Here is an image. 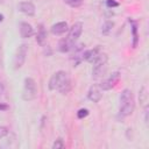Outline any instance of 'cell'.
<instances>
[{
	"label": "cell",
	"mask_w": 149,
	"mask_h": 149,
	"mask_svg": "<svg viewBox=\"0 0 149 149\" xmlns=\"http://www.w3.org/2000/svg\"><path fill=\"white\" fill-rule=\"evenodd\" d=\"M49 88L57 90L62 94H66L71 88V81L65 71H57L55 72L50 80H49Z\"/></svg>",
	"instance_id": "obj_1"
},
{
	"label": "cell",
	"mask_w": 149,
	"mask_h": 149,
	"mask_svg": "<svg viewBox=\"0 0 149 149\" xmlns=\"http://www.w3.org/2000/svg\"><path fill=\"white\" fill-rule=\"evenodd\" d=\"M135 107V102H134V97L133 93L129 88H125L121 94H120V107H119V112L122 116H128L133 113Z\"/></svg>",
	"instance_id": "obj_2"
},
{
	"label": "cell",
	"mask_w": 149,
	"mask_h": 149,
	"mask_svg": "<svg viewBox=\"0 0 149 149\" xmlns=\"http://www.w3.org/2000/svg\"><path fill=\"white\" fill-rule=\"evenodd\" d=\"M37 95V87L36 83L33 78H26L23 83V90H22V99L24 101H30L35 99Z\"/></svg>",
	"instance_id": "obj_3"
},
{
	"label": "cell",
	"mask_w": 149,
	"mask_h": 149,
	"mask_svg": "<svg viewBox=\"0 0 149 149\" xmlns=\"http://www.w3.org/2000/svg\"><path fill=\"white\" fill-rule=\"evenodd\" d=\"M27 52H28V45L26 43H22L21 45H19V48L16 49L15 51V55H14V58H13V68L15 70L20 69L24 61H26V56H27Z\"/></svg>",
	"instance_id": "obj_4"
},
{
	"label": "cell",
	"mask_w": 149,
	"mask_h": 149,
	"mask_svg": "<svg viewBox=\"0 0 149 149\" xmlns=\"http://www.w3.org/2000/svg\"><path fill=\"white\" fill-rule=\"evenodd\" d=\"M119 79H120V73H119V72H113L106 80H104V81L100 84L99 87H100L102 91H108V90L113 88V87L116 85V83L119 81Z\"/></svg>",
	"instance_id": "obj_5"
},
{
	"label": "cell",
	"mask_w": 149,
	"mask_h": 149,
	"mask_svg": "<svg viewBox=\"0 0 149 149\" xmlns=\"http://www.w3.org/2000/svg\"><path fill=\"white\" fill-rule=\"evenodd\" d=\"M81 31H83V23H81V22H76V23H73L72 27L69 29L68 40H69L70 42L74 43V42L78 40V37L80 36Z\"/></svg>",
	"instance_id": "obj_6"
},
{
	"label": "cell",
	"mask_w": 149,
	"mask_h": 149,
	"mask_svg": "<svg viewBox=\"0 0 149 149\" xmlns=\"http://www.w3.org/2000/svg\"><path fill=\"white\" fill-rule=\"evenodd\" d=\"M17 9L21 13H23V14H26L28 16H33L35 14V6L30 1H21V2H19Z\"/></svg>",
	"instance_id": "obj_7"
},
{
	"label": "cell",
	"mask_w": 149,
	"mask_h": 149,
	"mask_svg": "<svg viewBox=\"0 0 149 149\" xmlns=\"http://www.w3.org/2000/svg\"><path fill=\"white\" fill-rule=\"evenodd\" d=\"M34 34L33 27L28 22H21L20 23V35L22 38H29Z\"/></svg>",
	"instance_id": "obj_8"
},
{
	"label": "cell",
	"mask_w": 149,
	"mask_h": 149,
	"mask_svg": "<svg viewBox=\"0 0 149 149\" xmlns=\"http://www.w3.org/2000/svg\"><path fill=\"white\" fill-rule=\"evenodd\" d=\"M69 29L68 27V23L64 22V21H61V22H57L55 24L51 26V33L54 35H63L64 33H66Z\"/></svg>",
	"instance_id": "obj_9"
},
{
	"label": "cell",
	"mask_w": 149,
	"mask_h": 149,
	"mask_svg": "<svg viewBox=\"0 0 149 149\" xmlns=\"http://www.w3.org/2000/svg\"><path fill=\"white\" fill-rule=\"evenodd\" d=\"M87 97H88V99H90L91 101H93V102H98V101L101 99V91H100V88H99L97 85L91 86L90 90H88Z\"/></svg>",
	"instance_id": "obj_10"
},
{
	"label": "cell",
	"mask_w": 149,
	"mask_h": 149,
	"mask_svg": "<svg viewBox=\"0 0 149 149\" xmlns=\"http://www.w3.org/2000/svg\"><path fill=\"white\" fill-rule=\"evenodd\" d=\"M100 54L99 51V48H94V49H91V50H86L83 52V59L87 61V62H91L93 63L94 59L98 57V55Z\"/></svg>",
	"instance_id": "obj_11"
},
{
	"label": "cell",
	"mask_w": 149,
	"mask_h": 149,
	"mask_svg": "<svg viewBox=\"0 0 149 149\" xmlns=\"http://www.w3.org/2000/svg\"><path fill=\"white\" fill-rule=\"evenodd\" d=\"M107 63H104V64H94L93 65V70H92V74L94 78H99V77H102L105 73H106V70H107Z\"/></svg>",
	"instance_id": "obj_12"
},
{
	"label": "cell",
	"mask_w": 149,
	"mask_h": 149,
	"mask_svg": "<svg viewBox=\"0 0 149 149\" xmlns=\"http://www.w3.org/2000/svg\"><path fill=\"white\" fill-rule=\"evenodd\" d=\"M45 40H47V31H45L43 24H40L38 31H37V35H36V41L40 45H44Z\"/></svg>",
	"instance_id": "obj_13"
},
{
	"label": "cell",
	"mask_w": 149,
	"mask_h": 149,
	"mask_svg": "<svg viewBox=\"0 0 149 149\" xmlns=\"http://www.w3.org/2000/svg\"><path fill=\"white\" fill-rule=\"evenodd\" d=\"M72 45H73L72 42H70L68 38H64V40H62V41L59 42L58 49H59V51H62V52H68V51L71 49Z\"/></svg>",
	"instance_id": "obj_14"
},
{
	"label": "cell",
	"mask_w": 149,
	"mask_h": 149,
	"mask_svg": "<svg viewBox=\"0 0 149 149\" xmlns=\"http://www.w3.org/2000/svg\"><path fill=\"white\" fill-rule=\"evenodd\" d=\"M113 26H114V22L113 21H105L104 24L101 26V34L102 35H108L111 33Z\"/></svg>",
	"instance_id": "obj_15"
},
{
	"label": "cell",
	"mask_w": 149,
	"mask_h": 149,
	"mask_svg": "<svg viewBox=\"0 0 149 149\" xmlns=\"http://www.w3.org/2000/svg\"><path fill=\"white\" fill-rule=\"evenodd\" d=\"M139 99H140V102H142L143 105H146V102L148 101V93H147V88L146 87L141 88L140 94H139Z\"/></svg>",
	"instance_id": "obj_16"
},
{
	"label": "cell",
	"mask_w": 149,
	"mask_h": 149,
	"mask_svg": "<svg viewBox=\"0 0 149 149\" xmlns=\"http://www.w3.org/2000/svg\"><path fill=\"white\" fill-rule=\"evenodd\" d=\"M65 147V143H64V141L62 140V139H57L55 142H54V144H52V148L54 149H62V148H64Z\"/></svg>",
	"instance_id": "obj_17"
},
{
	"label": "cell",
	"mask_w": 149,
	"mask_h": 149,
	"mask_svg": "<svg viewBox=\"0 0 149 149\" xmlns=\"http://www.w3.org/2000/svg\"><path fill=\"white\" fill-rule=\"evenodd\" d=\"M65 3H68L70 7H79L83 2V0H64Z\"/></svg>",
	"instance_id": "obj_18"
},
{
	"label": "cell",
	"mask_w": 149,
	"mask_h": 149,
	"mask_svg": "<svg viewBox=\"0 0 149 149\" xmlns=\"http://www.w3.org/2000/svg\"><path fill=\"white\" fill-rule=\"evenodd\" d=\"M88 109L87 108H80L78 112H77V116H78V119H84V118H86L87 115H88Z\"/></svg>",
	"instance_id": "obj_19"
},
{
	"label": "cell",
	"mask_w": 149,
	"mask_h": 149,
	"mask_svg": "<svg viewBox=\"0 0 149 149\" xmlns=\"http://www.w3.org/2000/svg\"><path fill=\"white\" fill-rule=\"evenodd\" d=\"M133 23V37H134V42H133V48H136L137 45V33H136V24L134 22Z\"/></svg>",
	"instance_id": "obj_20"
},
{
	"label": "cell",
	"mask_w": 149,
	"mask_h": 149,
	"mask_svg": "<svg viewBox=\"0 0 149 149\" xmlns=\"http://www.w3.org/2000/svg\"><path fill=\"white\" fill-rule=\"evenodd\" d=\"M6 135H8V129H7L6 127H2V126H0V139L5 137Z\"/></svg>",
	"instance_id": "obj_21"
},
{
	"label": "cell",
	"mask_w": 149,
	"mask_h": 149,
	"mask_svg": "<svg viewBox=\"0 0 149 149\" xmlns=\"http://www.w3.org/2000/svg\"><path fill=\"white\" fill-rule=\"evenodd\" d=\"M107 6L108 7H118L119 6V3L116 2V1H114V0H107Z\"/></svg>",
	"instance_id": "obj_22"
},
{
	"label": "cell",
	"mask_w": 149,
	"mask_h": 149,
	"mask_svg": "<svg viewBox=\"0 0 149 149\" xmlns=\"http://www.w3.org/2000/svg\"><path fill=\"white\" fill-rule=\"evenodd\" d=\"M3 90H5V88H3V85H2V83L0 81V94L3 92Z\"/></svg>",
	"instance_id": "obj_23"
},
{
	"label": "cell",
	"mask_w": 149,
	"mask_h": 149,
	"mask_svg": "<svg viewBox=\"0 0 149 149\" xmlns=\"http://www.w3.org/2000/svg\"><path fill=\"white\" fill-rule=\"evenodd\" d=\"M2 20H3V15H2V14H0V22H1Z\"/></svg>",
	"instance_id": "obj_24"
}]
</instances>
